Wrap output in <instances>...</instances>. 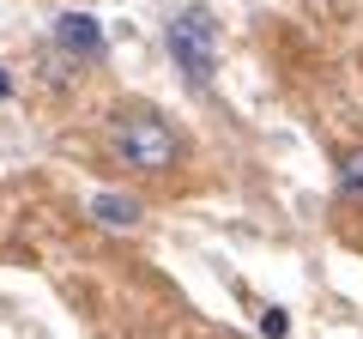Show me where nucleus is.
<instances>
[{
  "label": "nucleus",
  "instance_id": "obj_1",
  "mask_svg": "<svg viewBox=\"0 0 363 339\" xmlns=\"http://www.w3.org/2000/svg\"><path fill=\"white\" fill-rule=\"evenodd\" d=\"M104 152H109L116 170L140 176V182H169L176 170H188L194 140H188V128H176L157 104L128 97V104H116L109 121H104Z\"/></svg>",
  "mask_w": 363,
  "mask_h": 339
},
{
  "label": "nucleus",
  "instance_id": "obj_2",
  "mask_svg": "<svg viewBox=\"0 0 363 339\" xmlns=\"http://www.w3.org/2000/svg\"><path fill=\"white\" fill-rule=\"evenodd\" d=\"M169 61H176V73L188 79L194 91H206L212 79H218L224 30H218V18H212V6L188 0L182 13H169Z\"/></svg>",
  "mask_w": 363,
  "mask_h": 339
},
{
  "label": "nucleus",
  "instance_id": "obj_3",
  "mask_svg": "<svg viewBox=\"0 0 363 339\" xmlns=\"http://www.w3.org/2000/svg\"><path fill=\"white\" fill-rule=\"evenodd\" d=\"M55 43H61L67 55H85V61H104V37H97V25H91L85 13H67L61 25H55Z\"/></svg>",
  "mask_w": 363,
  "mask_h": 339
},
{
  "label": "nucleus",
  "instance_id": "obj_4",
  "mask_svg": "<svg viewBox=\"0 0 363 339\" xmlns=\"http://www.w3.org/2000/svg\"><path fill=\"white\" fill-rule=\"evenodd\" d=\"M333 182H339V200H345V206H363V140L339 152V164H333Z\"/></svg>",
  "mask_w": 363,
  "mask_h": 339
},
{
  "label": "nucleus",
  "instance_id": "obj_5",
  "mask_svg": "<svg viewBox=\"0 0 363 339\" xmlns=\"http://www.w3.org/2000/svg\"><path fill=\"white\" fill-rule=\"evenodd\" d=\"M91 218L128 230V224H140V200H128V194H97V200H91Z\"/></svg>",
  "mask_w": 363,
  "mask_h": 339
},
{
  "label": "nucleus",
  "instance_id": "obj_6",
  "mask_svg": "<svg viewBox=\"0 0 363 339\" xmlns=\"http://www.w3.org/2000/svg\"><path fill=\"white\" fill-rule=\"evenodd\" d=\"M0 97H13V79H6V73H0Z\"/></svg>",
  "mask_w": 363,
  "mask_h": 339
}]
</instances>
